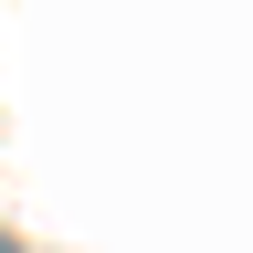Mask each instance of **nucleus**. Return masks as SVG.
Instances as JSON below:
<instances>
[{
	"instance_id": "1",
	"label": "nucleus",
	"mask_w": 253,
	"mask_h": 253,
	"mask_svg": "<svg viewBox=\"0 0 253 253\" xmlns=\"http://www.w3.org/2000/svg\"><path fill=\"white\" fill-rule=\"evenodd\" d=\"M0 253H21V243H0Z\"/></svg>"
}]
</instances>
